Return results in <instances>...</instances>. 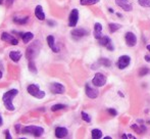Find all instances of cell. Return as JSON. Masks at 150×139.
Returning <instances> with one entry per match:
<instances>
[{
	"label": "cell",
	"instance_id": "1f68e13d",
	"mask_svg": "<svg viewBox=\"0 0 150 139\" xmlns=\"http://www.w3.org/2000/svg\"><path fill=\"white\" fill-rule=\"evenodd\" d=\"M94 37H95L96 39H98V40H99L100 38H102V34H101V32L94 31Z\"/></svg>",
	"mask_w": 150,
	"mask_h": 139
},
{
	"label": "cell",
	"instance_id": "d590c367",
	"mask_svg": "<svg viewBox=\"0 0 150 139\" xmlns=\"http://www.w3.org/2000/svg\"><path fill=\"white\" fill-rule=\"evenodd\" d=\"M145 59L147 60V61H150V56L149 55H145Z\"/></svg>",
	"mask_w": 150,
	"mask_h": 139
},
{
	"label": "cell",
	"instance_id": "3957f363",
	"mask_svg": "<svg viewBox=\"0 0 150 139\" xmlns=\"http://www.w3.org/2000/svg\"><path fill=\"white\" fill-rule=\"evenodd\" d=\"M39 44H40L39 41H35L33 44H31L28 47L27 52H26V56H27V58L29 60H33L37 56V54L39 53V46H40Z\"/></svg>",
	"mask_w": 150,
	"mask_h": 139
},
{
	"label": "cell",
	"instance_id": "b9f144b4",
	"mask_svg": "<svg viewBox=\"0 0 150 139\" xmlns=\"http://www.w3.org/2000/svg\"><path fill=\"white\" fill-rule=\"evenodd\" d=\"M1 78H2V72L0 71V79H1Z\"/></svg>",
	"mask_w": 150,
	"mask_h": 139
},
{
	"label": "cell",
	"instance_id": "5bb4252c",
	"mask_svg": "<svg viewBox=\"0 0 150 139\" xmlns=\"http://www.w3.org/2000/svg\"><path fill=\"white\" fill-rule=\"evenodd\" d=\"M67 134H69V132H67V128L57 127V128L55 129V136H56L57 138H63V137H65Z\"/></svg>",
	"mask_w": 150,
	"mask_h": 139
},
{
	"label": "cell",
	"instance_id": "277c9868",
	"mask_svg": "<svg viewBox=\"0 0 150 139\" xmlns=\"http://www.w3.org/2000/svg\"><path fill=\"white\" fill-rule=\"evenodd\" d=\"M92 83H93V85H95L96 87H102V86H104L105 83H106V77H105V75H103V74L97 73L94 76L93 80H92Z\"/></svg>",
	"mask_w": 150,
	"mask_h": 139
},
{
	"label": "cell",
	"instance_id": "7a4b0ae2",
	"mask_svg": "<svg viewBox=\"0 0 150 139\" xmlns=\"http://www.w3.org/2000/svg\"><path fill=\"white\" fill-rule=\"evenodd\" d=\"M22 132L27 133V134H33L35 137H40L44 134V129L39 126H27L25 128L22 129Z\"/></svg>",
	"mask_w": 150,
	"mask_h": 139
},
{
	"label": "cell",
	"instance_id": "f546056e",
	"mask_svg": "<svg viewBox=\"0 0 150 139\" xmlns=\"http://www.w3.org/2000/svg\"><path fill=\"white\" fill-rule=\"evenodd\" d=\"M94 31H97V32H101L102 31V26L100 23H96L94 25Z\"/></svg>",
	"mask_w": 150,
	"mask_h": 139
},
{
	"label": "cell",
	"instance_id": "e575fe53",
	"mask_svg": "<svg viewBox=\"0 0 150 139\" xmlns=\"http://www.w3.org/2000/svg\"><path fill=\"white\" fill-rule=\"evenodd\" d=\"M106 47H107V49L110 50V51H112V50H113V46H112V44H111V42H110V43L107 44Z\"/></svg>",
	"mask_w": 150,
	"mask_h": 139
},
{
	"label": "cell",
	"instance_id": "7402d4cb",
	"mask_svg": "<svg viewBox=\"0 0 150 139\" xmlns=\"http://www.w3.org/2000/svg\"><path fill=\"white\" fill-rule=\"evenodd\" d=\"M109 27V30H110L111 33H115V32H117V30H119L122 28V26L119 25V24H113V23H110L108 25Z\"/></svg>",
	"mask_w": 150,
	"mask_h": 139
},
{
	"label": "cell",
	"instance_id": "74e56055",
	"mask_svg": "<svg viewBox=\"0 0 150 139\" xmlns=\"http://www.w3.org/2000/svg\"><path fill=\"white\" fill-rule=\"evenodd\" d=\"M48 24H49L50 26H54L55 25V24L53 23V22H51V21H48Z\"/></svg>",
	"mask_w": 150,
	"mask_h": 139
},
{
	"label": "cell",
	"instance_id": "836d02e7",
	"mask_svg": "<svg viewBox=\"0 0 150 139\" xmlns=\"http://www.w3.org/2000/svg\"><path fill=\"white\" fill-rule=\"evenodd\" d=\"M5 137H6L7 139H11L12 137L10 136V133H9V131L7 130V131H5Z\"/></svg>",
	"mask_w": 150,
	"mask_h": 139
},
{
	"label": "cell",
	"instance_id": "44dd1931",
	"mask_svg": "<svg viewBox=\"0 0 150 139\" xmlns=\"http://www.w3.org/2000/svg\"><path fill=\"white\" fill-rule=\"evenodd\" d=\"M110 38L107 37V36H102V38L99 39V44L101 46H107V44L110 43Z\"/></svg>",
	"mask_w": 150,
	"mask_h": 139
},
{
	"label": "cell",
	"instance_id": "4fadbf2b",
	"mask_svg": "<svg viewBox=\"0 0 150 139\" xmlns=\"http://www.w3.org/2000/svg\"><path fill=\"white\" fill-rule=\"evenodd\" d=\"M35 17L40 21H44L45 20V13L43 11V7L41 5H37L35 8Z\"/></svg>",
	"mask_w": 150,
	"mask_h": 139
},
{
	"label": "cell",
	"instance_id": "8fae6325",
	"mask_svg": "<svg viewBox=\"0 0 150 139\" xmlns=\"http://www.w3.org/2000/svg\"><path fill=\"white\" fill-rule=\"evenodd\" d=\"M115 3L125 11L132 10V6H131V4H130L129 0H115Z\"/></svg>",
	"mask_w": 150,
	"mask_h": 139
},
{
	"label": "cell",
	"instance_id": "ab89813d",
	"mask_svg": "<svg viewBox=\"0 0 150 139\" xmlns=\"http://www.w3.org/2000/svg\"><path fill=\"white\" fill-rule=\"evenodd\" d=\"M108 11H109V13H115L112 8H108Z\"/></svg>",
	"mask_w": 150,
	"mask_h": 139
},
{
	"label": "cell",
	"instance_id": "d4e9b609",
	"mask_svg": "<svg viewBox=\"0 0 150 139\" xmlns=\"http://www.w3.org/2000/svg\"><path fill=\"white\" fill-rule=\"evenodd\" d=\"M99 64H102V66H111V61L108 59V58H100Z\"/></svg>",
	"mask_w": 150,
	"mask_h": 139
},
{
	"label": "cell",
	"instance_id": "ba28073f",
	"mask_svg": "<svg viewBox=\"0 0 150 139\" xmlns=\"http://www.w3.org/2000/svg\"><path fill=\"white\" fill-rule=\"evenodd\" d=\"M50 91L52 92L53 94H63L65 93V88L60 83H52L50 85Z\"/></svg>",
	"mask_w": 150,
	"mask_h": 139
},
{
	"label": "cell",
	"instance_id": "30bf717a",
	"mask_svg": "<svg viewBox=\"0 0 150 139\" xmlns=\"http://www.w3.org/2000/svg\"><path fill=\"white\" fill-rule=\"evenodd\" d=\"M1 39L5 42H9L11 45H17V44H19V41H17V38H15V36H11L10 34L6 33V32L2 33V35H1Z\"/></svg>",
	"mask_w": 150,
	"mask_h": 139
},
{
	"label": "cell",
	"instance_id": "2e32d148",
	"mask_svg": "<svg viewBox=\"0 0 150 139\" xmlns=\"http://www.w3.org/2000/svg\"><path fill=\"white\" fill-rule=\"evenodd\" d=\"M9 57H10V59L12 61L17 62L22 57V52L19 51V50H17V51H10L9 52Z\"/></svg>",
	"mask_w": 150,
	"mask_h": 139
},
{
	"label": "cell",
	"instance_id": "7bdbcfd3",
	"mask_svg": "<svg viewBox=\"0 0 150 139\" xmlns=\"http://www.w3.org/2000/svg\"><path fill=\"white\" fill-rule=\"evenodd\" d=\"M119 95H121V96H122V97H123V96H124V95H123V93H122V92H121V91H119Z\"/></svg>",
	"mask_w": 150,
	"mask_h": 139
},
{
	"label": "cell",
	"instance_id": "60d3db41",
	"mask_svg": "<svg viewBox=\"0 0 150 139\" xmlns=\"http://www.w3.org/2000/svg\"><path fill=\"white\" fill-rule=\"evenodd\" d=\"M146 48H147V49L150 51V45H147V46H146Z\"/></svg>",
	"mask_w": 150,
	"mask_h": 139
},
{
	"label": "cell",
	"instance_id": "f6af8a7d",
	"mask_svg": "<svg viewBox=\"0 0 150 139\" xmlns=\"http://www.w3.org/2000/svg\"><path fill=\"white\" fill-rule=\"evenodd\" d=\"M3 3V0H0V4H2Z\"/></svg>",
	"mask_w": 150,
	"mask_h": 139
},
{
	"label": "cell",
	"instance_id": "cb8c5ba5",
	"mask_svg": "<svg viewBox=\"0 0 150 139\" xmlns=\"http://www.w3.org/2000/svg\"><path fill=\"white\" fill-rule=\"evenodd\" d=\"M98 2H99V0H81V1H80V3H81L82 5H92Z\"/></svg>",
	"mask_w": 150,
	"mask_h": 139
},
{
	"label": "cell",
	"instance_id": "4316f807",
	"mask_svg": "<svg viewBox=\"0 0 150 139\" xmlns=\"http://www.w3.org/2000/svg\"><path fill=\"white\" fill-rule=\"evenodd\" d=\"M29 68H30V71L33 72L34 74L37 73V68H36L35 64H34L33 60H30V62H29Z\"/></svg>",
	"mask_w": 150,
	"mask_h": 139
},
{
	"label": "cell",
	"instance_id": "7c38bea8",
	"mask_svg": "<svg viewBox=\"0 0 150 139\" xmlns=\"http://www.w3.org/2000/svg\"><path fill=\"white\" fill-rule=\"evenodd\" d=\"M27 90H28V93H29L30 95L36 97V96L38 95V93L40 92V87H39V85H37V84H31V85L28 86Z\"/></svg>",
	"mask_w": 150,
	"mask_h": 139
},
{
	"label": "cell",
	"instance_id": "ffe728a7",
	"mask_svg": "<svg viewBox=\"0 0 150 139\" xmlns=\"http://www.w3.org/2000/svg\"><path fill=\"white\" fill-rule=\"evenodd\" d=\"M91 134H92V138L94 139H99L102 137V132H101L99 129H93Z\"/></svg>",
	"mask_w": 150,
	"mask_h": 139
},
{
	"label": "cell",
	"instance_id": "5b68a950",
	"mask_svg": "<svg viewBox=\"0 0 150 139\" xmlns=\"http://www.w3.org/2000/svg\"><path fill=\"white\" fill-rule=\"evenodd\" d=\"M79 21V10L78 9H73L71 11V15L69 17V27H76Z\"/></svg>",
	"mask_w": 150,
	"mask_h": 139
},
{
	"label": "cell",
	"instance_id": "8992f818",
	"mask_svg": "<svg viewBox=\"0 0 150 139\" xmlns=\"http://www.w3.org/2000/svg\"><path fill=\"white\" fill-rule=\"evenodd\" d=\"M125 40H126V43H127L128 46L130 47H133L137 44V37L134 33L132 32H127L125 35Z\"/></svg>",
	"mask_w": 150,
	"mask_h": 139
},
{
	"label": "cell",
	"instance_id": "d6a6232c",
	"mask_svg": "<svg viewBox=\"0 0 150 139\" xmlns=\"http://www.w3.org/2000/svg\"><path fill=\"white\" fill-rule=\"evenodd\" d=\"M13 2H15V0H6V1H5V3H6V6L7 7L11 6Z\"/></svg>",
	"mask_w": 150,
	"mask_h": 139
},
{
	"label": "cell",
	"instance_id": "ee69618b",
	"mask_svg": "<svg viewBox=\"0 0 150 139\" xmlns=\"http://www.w3.org/2000/svg\"><path fill=\"white\" fill-rule=\"evenodd\" d=\"M105 139H111V137H109V136H106V137H105Z\"/></svg>",
	"mask_w": 150,
	"mask_h": 139
},
{
	"label": "cell",
	"instance_id": "52a82bcc",
	"mask_svg": "<svg viewBox=\"0 0 150 139\" xmlns=\"http://www.w3.org/2000/svg\"><path fill=\"white\" fill-rule=\"evenodd\" d=\"M130 61H131V57L128 55H122L121 57L119 58V60H117V68H119V70H124V68H126L130 64Z\"/></svg>",
	"mask_w": 150,
	"mask_h": 139
},
{
	"label": "cell",
	"instance_id": "e0dca14e",
	"mask_svg": "<svg viewBox=\"0 0 150 139\" xmlns=\"http://www.w3.org/2000/svg\"><path fill=\"white\" fill-rule=\"evenodd\" d=\"M21 37L23 39L24 43H29L32 39L34 38V34L31 33V32H26V33H21Z\"/></svg>",
	"mask_w": 150,
	"mask_h": 139
},
{
	"label": "cell",
	"instance_id": "d6986e66",
	"mask_svg": "<svg viewBox=\"0 0 150 139\" xmlns=\"http://www.w3.org/2000/svg\"><path fill=\"white\" fill-rule=\"evenodd\" d=\"M29 21V17H13V22L15 24H19V25H25L27 22Z\"/></svg>",
	"mask_w": 150,
	"mask_h": 139
},
{
	"label": "cell",
	"instance_id": "9c48e42d",
	"mask_svg": "<svg viewBox=\"0 0 150 139\" xmlns=\"http://www.w3.org/2000/svg\"><path fill=\"white\" fill-rule=\"evenodd\" d=\"M85 88H86V95H87L89 98H92V99H94V98L97 97L98 94H99V91H98L96 88L91 87L89 84H86Z\"/></svg>",
	"mask_w": 150,
	"mask_h": 139
},
{
	"label": "cell",
	"instance_id": "83f0119b",
	"mask_svg": "<svg viewBox=\"0 0 150 139\" xmlns=\"http://www.w3.org/2000/svg\"><path fill=\"white\" fill-rule=\"evenodd\" d=\"M82 119H83L85 122H87V123H90L91 122V118H90V116L88 114H86L85 112H82Z\"/></svg>",
	"mask_w": 150,
	"mask_h": 139
},
{
	"label": "cell",
	"instance_id": "ac0fdd59",
	"mask_svg": "<svg viewBox=\"0 0 150 139\" xmlns=\"http://www.w3.org/2000/svg\"><path fill=\"white\" fill-rule=\"evenodd\" d=\"M47 43L48 45H49V47L51 48V49L53 50L54 52H58V48L55 47V44H54V37H53L52 35H49L47 37Z\"/></svg>",
	"mask_w": 150,
	"mask_h": 139
},
{
	"label": "cell",
	"instance_id": "484cf974",
	"mask_svg": "<svg viewBox=\"0 0 150 139\" xmlns=\"http://www.w3.org/2000/svg\"><path fill=\"white\" fill-rule=\"evenodd\" d=\"M138 3L143 7H150V0H138Z\"/></svg>",
	"mask_w": 150,
	"mask_h": 139
},
{
	"label": "cell",
	"instance_id": "603a6c76",
	"mask_svg": "<svg viewBox=\"0 0 150 139\" xmlns=\"http://www.w3.org/2000/svg\"><path fill=\"white\" fill-rule=\"evenodd\" d=\"M67 108V105H65V104L57 103V104H54V105L51 106V110H52V112H57V110H63V108Z\"/></svg>",
	"mask_w": 150,
	"mask_h": 139
},
{
	"label": "cell",
	"instance_id": "6da1fadb",
	"mask_svg": "<svg viewBox=\"0 0 150 139\" xmlns=\"http://www.w3.org/2000/svg\"><path fill=\"white\" fill-rule=\"evenodd\" d=\"M17 94H19V90L17 89H11L3 94L2 100H3V104H4V106L6 108V110H10V112L15 110V105L12 104V99Z\"/></svg>",
	"mask_w": 150,
	"mask_h": 139
},
{
	"label": "cell",
	"instance_id": "4dcf8cb0",
	"mask_svg": "<svg viewBox=\"0 0 150 139\" xmlns=\"http://www.w3.org/2000/svg\"><path fill=\"white\" fill-rule=\"evenodd\" d=\"M107 112H108V114L111 115V116H117V110H115V108H108Z\"/></svg>",
	"mask_w": 150,
	"mask_h": 139
},
{
	"label": "cell",
	"instance_id": "f35d334b",
	"mask_svg": "<svg viewBox=\"0 0 150 139\" xmlns=\"http://www.w3.org/2000/svg\"><path fill=\"white\" fill-rule=\"evenodd\" d=\"M3 124V120H2V117L0 116V126H1V125Z\"/></svg>",
	"mask_w": 150,
	"mask_h": 139
},
{
	"label": "cell",
	"instance_id": "9a60e30c",
	"mask_svg": "<svg viewBox=\"0 0 150 139\" xmlns=\"http://www.w3.org/2000/svg\"><path fill=\"white\" fill-rule=\"evenodd\" d=\"M71 34L75 38H82V37H84V36L88 35V31H86V30H84V29H75L72 31Z\"/></svg>",
	"mask_w": 150,
	"mask_h": 139
},
{
	"label": "cell",
	"instance_id": "8d00e7d4",
	"mask_svg": "<svg viewBox=\"0 0 150 139\" xmlns=\"http://www.w3.org/2000/svg\"><path fill=\"white\" fill-rule=\"evenodd\" d=\"M19 128H21V125H17V126H15V129H17V132L19 131Z\"/></svg>",
	"mask_w": 150,
	"mask_h": 139
},
{
	"label": "cell",
	"instance_id": "f1b7e54d",
	"mask_svg": "<svg viewBox=\"0 0 150 139\" xmlns=\"http://www.w3.org/2000/svg\"><path fill=\"white\" fill-rule=\"evenodd\" d=\"M148 73H149V68H142L141 70H140V72H139V76H140V77H143V76L147 75Z\"/></svg>",
	"mask_w": 150,
	"mask_h": 139
}]
</instances>
